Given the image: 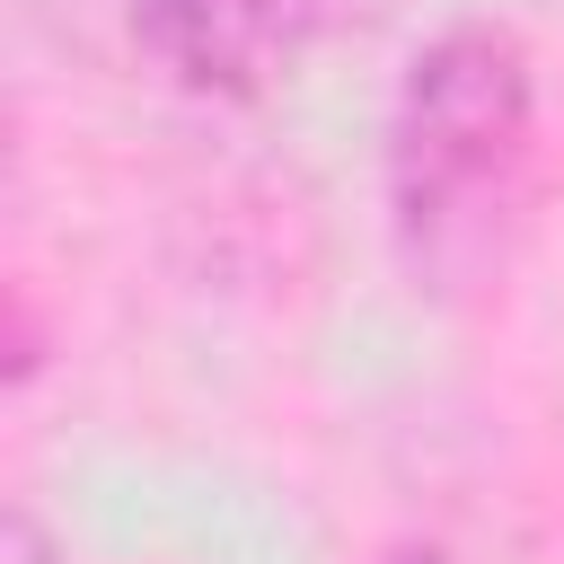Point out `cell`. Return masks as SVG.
<instances>
[{
    "label": "cell",
    "mask_w": 564,
    "mask_h": 564,
    "mask_svg": "<svg viewBox=\"0 0 564 564\" xmlns=\"http://www.w3.org/2000/svg\"><path fill=\"white\" fill-rule=\"evenodd\" d=\"M538 159V88L511 26H441L388 106V229L432 300L485 291L511 256Z\"/></svg>",
    "instance_id": "6da1fadb"
},
{
    "label": "cell",
    "mask_w": 564,
    "mask_h": 564,
    "mask_svg": "<svg viewBox=\"0 0 564 564\" xmlns=\"http://www.w3.org/2000/svg\"><path fill=\"white\" fill-rule=\"evenodd\" d=\"M317 18L326 0H141V26L167 53V70L212 97H256L273 70L300 62Z\"/></svg>",
    "instance_id": "7a4b0ae2"
},
{
    "label": "cell",
    "mask_w": 564,
    "mask_h": 564,
    "mask_svg": "<svg viewBox=\"0 0 564 564\" xmlns=\"http://www.w3.org/2000/svg\"><path fill=\"white\" fill-rule=\"evenodd\" d=\"M379 564H458V555H449V546H388Z\"/></svg>",
    "instance_id": "3957f363"
}]
</instances>
